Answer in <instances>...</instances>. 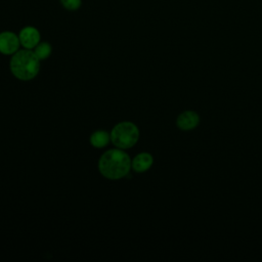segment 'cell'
Wrapping results in <instances>:
<instances>
[{
    "label": "cell",
    "instance_id": "obj_1",
    "mask_svg": "<svg viewBox=\"0 0 262 262\" xmlns=\"http://www.w3.org/2000/svg\"><path fill=\"white\" fill-rule=\"evenodd\" d=\"M131 169V160L121 148L106 150L98 161V170L107 179L116 180L128 175Z\"/></svg>",
    "mask_w": 262,
    "mask_h": 262
},
{
    "label": "cell",
    "instance_id": "obj_2",
    "mask_svg": "<svg viewBox=\"0 0 262 262\" xmlns=\"http://www.w3.org/2000/svg\"><path fill=\"white\" fill-rule=\"evenodd\" d=\"M9 67L14 77L23 81H29L34 79L39 73L40 59L34 51L26 48L13 53Z\"/></svg>",
    "mask_w": 262,
    "mask_h": 262
},
{
    "label": "cell",
    "instance_id": "obj_3",
    "mask_svg": "<svg viewBox=\"0 0 262 262\" xmlns=\"http://www.w3.org/2000/svg\"><path fill=\"white\" fill-rule=\"evenodd\" d=\"M139 130L132 122H121L111 132V140L115 146L121 149L130 148L138 141Z\"/></svg>",
    "mask_w": 262,
    "mask_h": 262
},
{
    "label": "cell",
    "instance_id": "obj_4",
    "mask_svg": "<svg viewBox=\"0 0 262 262\" xmlns=\"http://www.w3.org/2000/svg\"><path fill=\"white\" fill-rule=\"evenodd\" d=\"M200 122L201 118L194 111H184L179 114L176 119V125L182 131H190L195 129Z\"/></svg>",
    "mask_w": 262,
    "mask_h": 262
},
{
    "label": "cell",
    "instance_id": "obj_5",
    "mask_svg": "<svg viewBox=\"0 0 262 262\" xmlns=\"http://www.w3.org/2000/svg\"><path fill=\"white\" fill-rule=\"evenodd\" d=\"M19 38L12 32L0 33V52L3 54H13L19 48Z\"/></svg>",
    "mask_w": 262,
    "mask_h": 262
},
{
    "label": "cell",
    "instance_id": "obj_6",
    "mask_svg": "<svg viewBox=\"0 0 262 262\" xmlns=\"http://www.w3.org/2000/svg\"><path fill=\"white\" fill-rule=\"evenodd\" d=\"M20 44L27 49L35 48L40 42V33L34 27H25L18 35Z\"/></svg>",
    "mask_w": 262,
    "mask_h": 262
},
{
    "label": "cell",
    "instance_id": "obj_7",
    "mask_svg": "<svg viewBox=\"0 0 262 262\" xmlns=\"http://www.w3.org/2000/svg\"><path fill=\"white\" fill-rule=\"evenodd\" d=\"M154 163V158L149 152H140L131 161V168L137 173L147 171Z\"/></svg>",
    "mask_w": 262,
    "mask_h": 262
},
{
    "label": "cell",
    "instance_id": "obj_8",
    "mask_svg": "<svg viewBox=\"0 0 262 262\" xmlns=\"http://www.w3.org/2000/svg\"><path fill=\"white\" fill-rule=\"evenodd\" d=\"M110 140H111V135L108 134V132L104 130L95 131L90 136V143L92 146L96 148H102L106 146L110 143Z\"/></svg>",
    "mask_w": 262,
    "mask_h": 262
},
{
    "label": "cell",
    "instance_id": "obj_9",
    "mask_svg": "<svg viewBox=\"0 0 262 262\" xmlns=\"http://www.w3.org/2000/svg\"><path fill=\"white\" fill-rule=\"evenodd\" d=\"M34 52L40 60L46 59L51 54V45L48 42H41L34 48Z\"/></svg>",
    "mask_w": 262,
    "mask_h": 262
},
{
    "label": "cell",
    "instance_id": "obj_10",
    "mask_svg": "<svg viewBox=\"0 0 262 262\" xmlns=\"http://www.w3.org/2000/svg\"><path fill=\"white\" fill-rule=\"evenodd\" d=\"M62 6L68 10H76L81 6V0H60Z\"/></svg>",
    "mask_w": 262,
    "mask_h": 262
}]
</instances>
